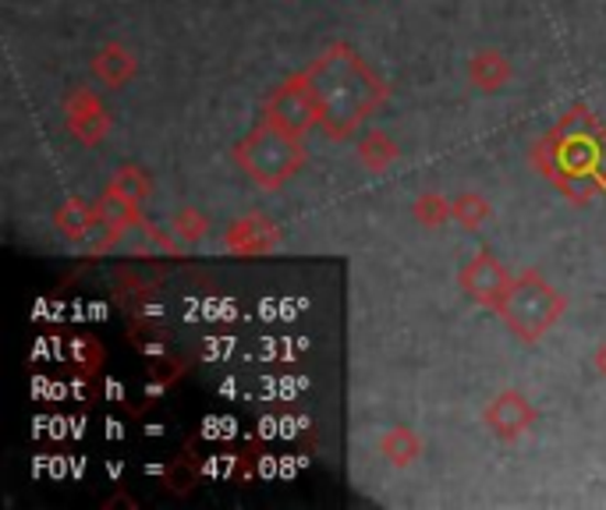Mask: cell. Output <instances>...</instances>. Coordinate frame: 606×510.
Listing matches in <instances>:
<instances>
[{
	"label": "cell",
	"instance_id": "cell-1",
	"mask_svg": "<svg viewBox=\"0 0 606 510\" xmlns=\"http://www.w3.org/2000/svg\"><path fill=\"white\" fill-rule=\"evenodd\" d=\"M319 103V124L330 138H348L383 100V82L344 43H333L306 71Z\"/></svg>",
	"mask_w": 606,
	"mask_h": 510
},
{
	"label": "cell",
	"instance_id": "cell-2",
	"mask_svg": "<svg viewBox=\"0 0 606 510\" xmlns=\"http://www.w3.org/2000/svg\"><path fill=\"white\" fill-rule=\"evenodd\" d=\"M234 156L249 178L263 188H280L301 167V159H306V153L298 146V135L284 132V127L269 121H263L249 138H242Z\"/></svg>",
	"mask_w": 606,
	"mask_h": 510
},
{
	"label": "cell",
	"instance_id": "cell-3",
	"mask_svg": "<svg viewBox=\"0 0 606 510\" xmlns=\"http://www.w3.org/2000/svg\"><path fill=\"white\" fill-rule=\"evenodd\" d=\"M561 312H564V298L557 295L539 274H532V269L515 280V287H510V295L500 309L510 333L525 344H536L542 333L561 319Z\"/></svg>",
	"mask_w": 606,
	"mask_h": 510
},
{
	"label": "cell",
	"instance_id": "cell-4",
	"mask_svg": "<svg viewBox=\"0 0 606 510\" xmlns=\"http://www.w3.org/2000/svg\"><path fill=\"white\" fill-rule=\"evenodd\" d=\"M263 121L277 124V127H284V132H291L298 138L306 135L312 124H319V103L312 96L309 78L306 75L287 78V82L266 100Z\"/></svg>",
	"mask_w": 606,
	"mask_h": 510
},
{
	"label": "cell",
	"instance_id": "cell-5",
	"mask_svg": "<svg viewBox=\"0 0 606 510\" xmlns=\"http://www.w3.org/2000/svg\"><path fill=\"white\" fill-rule=\"evenodd\" d=\"M461 287H465V295L475 298L478 306H486V309H504V301L510 295V287H515V280H510L507 269L493 259V255H475V259L461 269Z\"/></svg>",
	"mask_w": 606,
	"mask_h": 510
},
{
	"label": "cell",
	"instance_id": "cell-6",
	"mask_svg": "<svg viewBox=\"0 0 606 510\" xmlns=\"http://www.w3.org/2000/svg\"><path fill=\"white\" fill-rule=\"evenodd\" d=\"M486 422H489V429L497 436L515 440V436H521L525 429L536 422V411H532V404L525 401L518 390H507L500 397H493V404L486 408Z\"/></svg>",
	"mask_w": 606,
	"mask_h": 510
},
{
	"label": "cell",
	"instance_id": "cell-7",
	"mask_svg": "<svg viewBox=\"0 0 606 510\" xmlns=\"http://www.w3.org/2000/svg\"><path fill=\"white\" fill-rule=\"evenodd\" d=\"M54 220H57V231L68 237V242H89V237L103 228L100 210H96V206L78 202V199L64 202Z\"/></svg>",
	"mask_w": 606,
	"mask_h": 510
},
{
	"label": "cell",
	"instance_id": "cell-8",
	"mask_svg": "<svg viewBox=\"0 0 606 510\" xmlns=\"http://www.w3.org/2000/svg\"><path fill=\"white\" fill-rule=\"evenodd\" d=\"M277 242V228L266 217H245L223 237V245H231L234 252H266Z\"/></svg>",
	"mask_w": 606,
	"mask_h": 510
},
{
	"label": "cell",
	"instance_id": "cell-9",
	"mask_svg": "<svg viewBox=\"0 0 606 510\" xmlns=\"http://www.w3.org/2000/svg\"><path fill=\"white\" fill-rule=\"evenodd\" d=\"M68 118H71V132L82 138V142H96L103 132H107V118L100 103L92 100L89 92H78L71 107H68Z\"/></svg>",
	"mask_w": 606,
	"mask_h": 510
},
{
	"label": "cell",
	"instance_id": "cell-10",
	"mask_svg": "<svg viewBox=\"0 0 606 510\" xmlns=\"http://www.w3.org/2000/svg\"><path fill=\"white\" fill-rule=\"evenodd\" d=\"M379 451H383V457L390 461V465H397V468H408L415 457H419V451H422V443H419V436L411 433V429H405V425H397V429H390L387 436H383V443H379Z\"/></svg>",
	"mask_w": 606,
	"mask_h": 510
},
{
	"label": "cell",
	"instance_id": "cell-11",
	"mask_svg": "<svg viewBox=\"0 0 606 510\" xmlns=\"http://www.w3.org/2000/svg\"><path fill=\"white\" fill-rule=\"evenodd\" d=\"M306 351V341H287V337H269V341H252L249 344V362H263V365H277V362H291Z\"/></svg>",
	"mask_w": 606,
	"mask_h": 510
},
{
	"label": "cell",
	"instance_id": "cell-12",
	"mask_svg": "<svg viewBox=\"0 0 606 510\" xmlns=\"http://www.w3.org/2000/svg\"><path fill=\"white\" fill-rule=\"evenodd\" d=\"M510 78V68H507V60L500 57V54H478L475 60H472V82L478 86V89H486V92H493V89H500L504 82Z\"/></svg>",
	"mask_w": 606,
	"mask_h": 510
},
{
	"label": "cell",
	"instance_id": "cell-13",
	"mask_svg": "<svg viewBox=\"0 0 606 510\" xmlns=\"http://www.w3.org/2000/svg\"><path fill=\"white\" fill-rule=\"evenodd\" d=\"M96 71H100V78L103 82H110V86H121L124 78H132V71H135V60L128 57L121 46H107V51L96 57Z\"/></svg>",
	"mask_w": 606,
	"mask_h": 510
},
{
	"label": "cell",
	"instance_id": "cell-14",
	"mask_svg": "<svg viewBox=\"0 0 606 510\" xmlns=\"http://www.w3.org/2000/svg\"><path fill=\"white\" fill-rule=\"evenodd\" d=\"M110 191L121 199H128L132 206H139L142 199H146V191H150V181H146V174L135 170V167H121L114 174V181H110Z\"/></svg>",
	"mask_w": 606,
	"mask_h": 510
},
{
	"label": "cell",
	"instance_id": "cell-15",
	"mask_svg": "<svg viewBox=\"0 0 606 510\" xmlns=\"http://www.w3.org/2000/svg\"><path fill=\"white\" fill-rule=\"evenodd\" d=\"M96 210H100V220L107 223V228H114V231H124L128 223H135V206L114 196V191H107V196L96 202Z\"/></svg>",
	"mask_w": 606,
	"mask_h": 510
},
{
	"label": "cell",
	"instance_id": "cell-16",
	"mask_svg": "<svg viewBox=\"0 0 606 510\" xmlns=\"http://www.w3.org/2000/svg\"><path fill=\"white\" fill-rule=\"evenodd\" d=\"M359 153H362V164H370L373 170H383L397 156V146L383 132H370V135L362 138Z\"/></svg>",
	"mask_w": 606,
	"mask_h": 510
},
{
	"label": "cell",
	"instance_id": "cell-17",
	"mask_svg": "<svg viewBox=\"0 0 606 510\" xmlns=\"http://www.w3.org/2000/svg\"><path fill=\"white\" fill-rule=\"evenodd\" d=\"M451 210H454V217L465 223V228H478L486 217H489V206L478 199V196H458L454 202H451Z\"/></svg>",
	"mask_w": 606,
	"mask_h": 510
},
{
	"label": "cell",
	"instance_id": "cell-18",
	"mask_svg": "<svg viewBox=\"0 0 606 510\" xmlns=\"http://www.w3.org/2000/svg\"><path fill=\"white\" fill-rule=\"evenodd\" d=\"M415 217H419L422 223H429V228H437V223H443L447 217H454L451 202L440 199V196H426L419 199V206H415Z\"/></svg>",
	"mask_w": 606,
	"mask_h": 510
},
{
	"label": "cell",
	"instance_id": "cell-19",
	"mask_svg": "<svg viewBox=\"0 0 606 510\" xmlns=\"http://www.w3.org/2000/svg\"><path fill=\"white\" fill-rule=\"evenodd\" d=\"M202 231H206V220L196 217L191 210H185L181 220H178V234L185 237V242H196V237H202Z\"/></svg>",
	"mask_w": 606,
	"mask_h": 510
},
{
	"label": "cell",
	"instance_id": "cell-20",
	"mask_svg": "<svg viewBox=\"0 0 606 510\" xmlns=\"http://www.w3.org/2000/svg\"><path fill=\"white\" fill-rule=\"evenodd\" d=\"M167 483H170L174 489H178V492H188V486L196 483V472H191L188 465H178V468H174V472L167 475Z\"/></svg>",
	"mask_w": 606,
	"mask_h": 510
},
{
	"label": "cell",
	"instance_id": "cell-21",
	"mask_svg": "<svg viewBox=\"0 0 606 510\" xmlns=\"http://www.w3.org/2000/svg\"><path fill=\"white\" fill-rule=\"evenodd\" d=\"M71 351H75V358H78V362H89V365H92L96 358H100V351H96V344H92V341H75V344H71Z\"/></svg>",
	"mask_w": 606,
	"mask_h": 510
},
{
	"label": "cell",
	"instance_id": "cell-22",
	"mask_svg": "<svg viewBox=\"0 0 606 510\" xmlns=\"http://www.w3.org/2000/svg\"><path fill=\"white\" fill-rule=\"evenodd\" d=\"M596 369H599V373L606 376V344H603V347L596 351Z\"/></svg>",
	"mask_w": 606,
	"mask_h": 510
}]
</instances>
